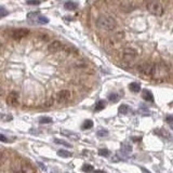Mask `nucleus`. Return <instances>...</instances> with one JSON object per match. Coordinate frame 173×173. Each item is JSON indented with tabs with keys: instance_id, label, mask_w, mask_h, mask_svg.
<instances>
[{
	"instance_id": "1",
	"label": "nucleus",
	"mask_w": 173,
	"mask_h": 173,
	"mask_svg": "<svg viewBox=\"0 0 173 173\" xmlns=\"http://www.w3.org/2000/svg\"><path fill=\"white\" fill-rule=\"evenodd\" d=\"M170 75V68L164 62L153 63V68L151 72V78L155 81L161 82L164 81Z\"/></svg>"
},
{
	"instance_id": "2",
	"label": "nucleus",
	"mask_w": 173,
	"mask_h": 173,
	"mask_svg": "<svg viewBox=\"0 0 173 173\" xmlns=\"http://www.w3.org/2000/svg\"><path fill=\"white\" fill-rule=\"evenodd\" d=\"M96 25L100 27L101 29H104V30H114L116 28L117 23L115 21L114 17L108 15H101L98 16V21H96Z\"/></svg>"
},
{
	"instance_id": "3",
	"label": "nucleus",
	"mask_w": 173,
	"mask_h": 173,
	"mask_svg": "<svg viewBox=\"0 0 173 173\" xmlns=\"http://www.w3.org/2000/svg\"><path fill=\"white\" fill-rule=\"evenodd\" d=\"M145 7H146V10H147L149 13H151L153 15H156V16L164 15V7L161 6L159 2H156V1H148V2H146Z\"/></svg>"
},
{
	"instance_id": "4",
	"label": "nucleus",
	"mask_w": 173,
	"mask_h": 173,
	"mask_svg": "<svg viewBox=\"0 0 173 173\" xmlns=\"http://www.w3.org/2000/svg\"><path fill=\"white\" fill-rule=\"evenodd\" d=\"M8 36L14 40H20L22 38L27 37L29 35V29L27 28H11L7 32Z\"/></svg>"
},
{
	"instance_id": "5",
	"label": "nucleus",
	"mask_w": 173,
	"mask_h": 173,
	"mask_svg": "<svg viewBox=\"0 0 173 173\" xmlns=\"http://www.w3.org/2000/svg\"><path fill=\"white\" fill-rule=\"evenodd\" d=\"M136 57H138V52L132 48H126L122 50L121 59L125 63H132L133 61H135Z\"/></svg>"
},
{
	"instance_id": "6",
	"label": "nucleus",
	"mask_w": 173,
	"mask_h": 173,
	"mask_svg": "<svg viewBox=\"0 0 173 173\" xmlns=\"http://www.w3.org/2000/svg\"><path fill=\"white\" fill-rule=\"evenodd\" d=\"M11 173H34V169L32 166L25 164H13L11 169H10Z\"/></svg>"
},
{
	"instance_id": "7",
	"label": "nucleus",
	"mask_w": 173,
	"mask_h": 173,
	"mask_svg": "<svg viewBox=\"0 0 173 173\" xmlns=\"http://www.w3.org/2000/svg\"><path fill=\"white\" fill-rule=\"evenodd\" d=\"M27 19H28L32 23L41 24V25L49 23V20H48L46 16L41 15L39 12H29L28 14H27Z\"/></svg>"
},
{
	"instance_id": "8",
	"label": "nucleus",
	"mask_w": 173,
	"mask_h": 173,
	"mask_svg": "<svg viewBox=\"0 0 173 173\" xmlns=\"http://www.w3.org/2000/svg\"><path fill=\"white\" fill-rule=\"evenodd\" d=\"M151 68H153V63L151 62H143L136 66V70L138 74H141L144 77H148V78H151Z\"/></svg>"
},
{
	"instance_id": "9",
	"label": "nucleus",
	"mask_w": 173,
	"mask_h": 173,
	"mask_svg": "<svg viewBox=\"0 0 173 173\" xmlns=\"http://www.w3.org/2000/svg\"><path fill=\"white\" fill-rule=\"evenodd\" d=\"M70 98H72V93L68 90H61L55 95V100L59 104L66 103L70 100Z\"/></svg>"
},
{
	"instance_id": "10",
	"label": "nucleus",
	"mask_w": 173,
	"mask_h": 173,
	"mask_svg": "<svg viewBox=\"0 0 173 173\" xmlns=\"http://www.w3.org/2000/svg\"><path fill=\"white\" fill-rule=\"evenodd\" d=\"M20 103V95L19 93L16 91H12L10 92L9 95L7 96V104L9 105V106H12V107H15L17 106Z\"/></svg>"
},
{
	"instance_id": "11",
	"label": "nucleus",
	"mask_w": 173,
	"mask_h": 173,
	"mask_svg": "<svg viewBox=\"0 0 173 173\" xmlns=\"http://www.w3.org/2000/svg\"><path fill=\"white\" fill-rule=\"evenodd\" d=\"M119 8L123 12H131L136 9V3L133 1H121L119 4Z\"/></svg>"
},
{
	"instance_id": "12",
	"label": "nucleus",
	"mask_w": 173,
	"mask_h": 173,
	"mask_svg": "<svg viewBox=\"0 0 173 173\" xmlns=\"http://www.w3.org/2000/svg\"><path fill=\"white\" fill-rule=\"evenodd\" d=\"M64 48V44L59 40H54L52 41L49 46H48V51L51 52V53H55V52H59Z\"/></svg>"
},
{
	"instance_id": "13",
	"label": "nucleus",
	"mask_w": 173,
	"mask_h": 173,
	"mask_svg": "<svg viewBox=\"0 0 173 173\" xmlns=\"http://www.w3.org/2000/svg\"><path fill=\"white\" fill-rule=\"evenodd\" d=\"M61 134L67 136V138H69L70 140H72V141H77V140H79V138H80L79 134H76V133L67 131V130H61Z\"/></svg>"
},
{
	"instance_id": "14",
	"label": "nucleus",
	"mask_w": 173,
	"mask_h": 173,
	"mask_svg": "<svg viewBox=\"0 0 173 173\" xmlns=\"http://www.w3.org/2000/svg\"><path fill=\"white\" fill-rule=\"evenodd\" d=\"M142 98L147 102H154V95H153V93L149 90H143Z\"/></svg>"
},
{
	"instance_id": "15",
	"label": "nucleus",
	"mask_w": 173,
	"mask_h": 173,
	"mask_svg": "<svg viewBox=\"0 0 173 173\" xmlns=\"http://www.w3.org/2000/svg\"><path fill=\"white\" fill-rule=\"evenodd\" d=\"M129 89L130 91H132L133 93H138L141 91V85L138 83V82H132L129 85Z\"/></svg>"
},
{
	"instance_id": "16",
	"label": "nucleus",
	"mask_w": 173,
	"mask_h": 173,
	"mask_svg": "<svg viewBox=\"0 0 173 173\" xmlns=\"http://www.w3.org/2000/svg\"><path fill=\"white\" fill-rule=\"evenodd\" d=\"M78 4L76 2H72V1H67V2L64 3V8L66 10H69V11H72V10L77 9Z\"/></svg>"
},
{
	"instance_id": "17",
	"label": "nucleus",
	"mask_w": 173,
	"mask_h": 173,
	"mask_svg": "<svg viewBox=\"0 0 173 173\" xmlns=\"http://www.w3.org/2000/svg\"><path fill=\"white\" fill-rule=\"evenodd\" d=\"M105 107H106V102L104 101V100H101V101H98V103L95 104L94 110L95 111H101V110H103Z\"/></svg>"
},
{
	"instance_id": "18",
	"label": "nucleus",
	"mask_w": 173,
	"mask_h": 173,
	"mask_svg": "<svg viewBox=\"0 0 173 173\" xmlns=\"http://www.w3.org/2000/svg\"><path fill=\"white\" fill-rule=\"evenodd\" d=\"M118 111H119L120 115H126L130 111V107L127 105V104H122L120 105L119 108H118Z\"/></svg>"
},
{
	"instance_id": "19",
	"label": "nucleus",
	"mask_w": 173,
	"mask_h": 173,
	"mask_svg": "<svg viewBox=\"0 0 173 173\" xmlns=\"http://www.w3.org/2000/svg\"><path fill=\"white\" fill-rule=\"evenodd\" d=\"M131 151H132V147L129 144H127V143H122L121 144V153H123V154H129Z\"/></svg>"
},
{
	"instance_id": "20",
	"label": "nucleus",
	"mask_w": 173,
	"mask_h": 173,
	"mask_svg": "<svg viewBox=\"0 0 173 173\" xmlns=\"http://www.w3.org/2000/svg\"><path fill=\"white\" fill-rule=\"evenodd\" d=\"M155 133H157L158 135H160V136H164V138H170L171 135H170V133L168 132L166 129H158L157 131H155Z\"/></svg>"
},
{
	"instance_id": "21",
	"label": "nucleus",
	"mask_w": 173,
	"mask_h": 173,
	"mask_svg": "<svg viewBox=\"0 0 173 173\" xmlns=\"http://www.w3.org/2000/svg\"><path fill=\"white\" fill-rule=\"evenodd\" d=\"M57 155H59L60 157H63V158H68L72 156V153H69V151H64V149H61V151H57Z\"/></svg>"
},
{
	"instance_id": "22",
	"label": "nucleus",
	"mask_w": 173,
	"mask_h": 173,
	"mask_svg": "<svg viewBox=\"0 0 173 173\" xmlns=\"http://www.w3.org/2000/svg\"><path fill=\"white\" fill-rule=\"evenodd\" d=\"M13 117L11 115H7V114H1L0 113V121H2V122H7V121H10V120H12Z\"/></svg>"
},
{
	"instance_id": "23",
	"label": "nucleus",
	"mask_w": 173,
	"mask_h": 173,
	"mask_svg": "<svg viewBox=\"0 0 173 173\" xmlns=\"http://www.w3.org/2000/svg\"><path fill=\"white\" fill-rule=\"evenodd\" d=\"M39 122L41 125H47V123H52L53 122V119L51 118V117H41L40 119H39Z\"/></svg>"
},
{
	"instance_id": "24",
	"label": "nucleus",
	"mask_w": 173,
	"mask_h": 173,
	"mask_svg": "<svg viewBox=\"0 0 173 173\" xmlns=\"http://www.w3.org/2000/svg\"><path fill=\"white\" fill-rule=\"evenodd\" d=\"M92 127H93V121L92 120H85L81 128L82 130H88V129H91Z\"/></svg>"
},
{
	"instance_id": "25",
	"label": "nucleus",
	"mask_w": 173,
	"mask_h": 173,
	"mask_svg": "<svg viewBox=\"0 0 173 173\" xmlns=\"http://www.w3.org/2000/svg\"><path fill=\"white\" fill-rule=\"evenodd\" d=\"M120 98V95L117 94V93H111V94L108 96V100H109L110 102H113V103H116V102L119 101Z\"/></svg>"
},
{
	"instance_id": "26",
	"label": "nucleus",
	"mask_w": 173,
	"mask_h": 173,
	"mask_svg": "<svg viewBox=\"0 0 173 173\" xmlns=\"http://www.w3.org/2000/svg\"><path fill=\"white\" fill-rule=\"evenodd\" d=\"M81 170L83 171V172L89 173V172H93V171H94V168L92 167L91 164H83L81 168Z\"/></svg>"
},
{
	"instance_id": "27",
	"label": "nucleus",
	"mask_w": 173,
	"mask_h": 173,
	"mask_svg": "<svg viewBox=\"0 0 173 173\" xmlns=\"http://www.w3.org/2000/svg\"><path fill=\"white\" fill-rule=\"evenodd\" d=\"M109 151L108 149H106V148H102V149H100L98 151V155L100 156H102V157H108L109 156Z\"/></svg>"
},
{
	"instance_id": "28",
	"label": "nucleus",
	"mask_w": 173,
	"mask_h": 173,
	"mask_svg": "<svg viewBox=\"0 0 173 173\" xmlns=\"http://www.w3.org/2000/svg\"><path fill=\"white\" fill-rule=\"evenodd\" d=\"M54 142L56 143V144H60V145H63V146H66V147H72V145L67 143V142L63 141V140H59V138H54Z\"/></svg>"
},
{
	"instance_id": "29",
	"label": "nucleus",
	"mask_w": 173,
	"mask_h": 173,
	"mask_svg": "<svg viewBox=\"0 0 173 173\" xmlns=\"http://www.w3.org/2000/svg\"><path fill=\"white\" fill-rule=\"evenodd\" d=\"M9 14V11L4 8V7H2V6H0V19L1 17H3V16H7Z\"/></svg>"
},
{
	"instance_id": "30",
	"label": "nucleus",
	"mask_w": 173,
	"mask_h": 173,
	"mask_svg": "<svg viewBox=\"0 0 173 173\" xmlns=\"http://www.w3.org/2000/svg\"><path fill=\"white\" fill-rule=\"evenodd\" d=\"M108 135V131L107 130H98V136H100V138H104V136H107Z\"/></svg>"
},
{
	"instance_id": "31",
	"label": "nucleus",
	"mask_w": 173,
	"mask_h": 173,
	"mask_svg": "<svg viewBox=\"0 0 173 173\" xmlns=\"http://www.w3.org/2000/svg\"><path fill=\"white\" fill-rule=\"evenodd\" d=\"M7 160V155L3 151H0V164H3Z\"/></svg>"
},
{
	"instance_id": "32",
	"label": "nucleus",
	"mask_w": 173,
	"mask_h": 173,
	"mask_svg": "<svg viewBox=\"0 0 173 173\" xmlns=\"http://www.w3.org/2000/svg\"><path fill=\"white\" fill-rule=\"evenodd\" d=\"M115 37H116L118 40H121V39H123V37H125V33L123 32H118L116 35H115Z\"/></svg>"
},
{
	"instance_id": "33",
	"label": "nucleus",
	"mask_w": 173,
	"mask_h": 173,
	"mask_svg": "<svg viewBox=\"0 0 173 173\" xmlns=\"http://www.w3.org/2000/svg\"><path fill=\"white\" fill-rule=\"evenodd\" d=\"M53 105V98H51L49 101H47L46 103H44V107H50V106H52Z\"/></svg>"
},
{
	"instance_id": "34",
	"label": "nucleus",
	"mask_w": 173,
	"mask_h": 173,
	"mask_svg": "<svg viewBox=\"0 0 173 173\" xmlns=\"http://www.w3.org/2000/svg\"><path fill=\"white\" fill-rule=\"evenodd\" d=\"M166 120H167V123L169 125V126L172 128V121H173V118L172 116H167V118H166Z\"/></svg>"
},
{
	"instance_id": "35",
	"label": "nucleus",
	"mask_w": 173,
	"mask_h": 173,
	"mask_svg": "<svg viewBox=\"0 0 173 173\" xmlns=\"http://www.w3.org/2000/svg\"><path fill=\"white\" fill-rule=\"evenodd\" d=\"M0 141L3 142V143H8V142H9V140H8L6 136L3 135V134H0Z\"/></svg>"
},
{
	"instance_id": "36",
	"label": "nucleus",
	"mask_w": 173,
	"mask_h": 173,
	"mask_svg": "<svg viewBox=\"0 0 173 173\" xmlns=\"http://www.w3.org/2000/svg\"><path fill=\"white\" fill-rule=\"evenodd\" d=\"M27 4H33V6H37V4H40V1H27Z\"/></svg>"
},
{
	"instance_id": "37",
	"label": "nucleus",
	"mask_w": 173,
	"mask_h": 173,
	"mask_svg": "<svg viewBox=\"0 0 173 173\" xmlns=\"http://www.w3.org/2000/svg\"><path fill=\"white\" fill-rule=\"evenodd\" d=\"M141 170H142V172H143V173H151L148 170H146L145 168H141Z\"/></svg>"
},
{
	"instance_id": "38",
	"label": "nucleus",
	"mask_w": 173,
	"mask_h": 173,
	"mask_svg": "<svg viewBox=\"0 0 173 173\" xmlns=\"http://www.w3.org/2000/svg\"><path fill=\"white\" fill-rule=\"evenodd\" d=\"M132 140L134 142H140L141 141V138H132Z\"/></svg>"
},
{
	"instance_id": "39",
	"label": "nucleus",
	"mask_w": 173,
	"mask_h": 173,
	"mask_svg": "<svg viewBox=\"0 0 173 173\" xmlns=\"http://www.w3.org/2000/svg\"><path fill=\"white\" fill-rule=\"evenodd\" d=\"M93 173H106L105 171H101V170H94Z\"/></svg>"
},
{
	"instance_id": "40",
	"label": "nucleus",
	"mask_w": 173,
	"mask_h": 173,
	"mask_svg": "<svg viewBox=\"0 0 173 173\" xmlns=\"http://www.w3.org/2000/svg\"><path fill=\"white\" fill-rule=\"evenodd\" d=\"M0 47H1V42H0Z\"/></svg>"
}]
</instances>
